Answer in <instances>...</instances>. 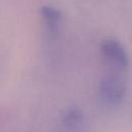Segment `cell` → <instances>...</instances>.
I'll return each mask as SVG.
<instances>
[{"label": "cell", "instance_id": "cell-1", "mask_svg": "<svg viewBox=\"0 0 132 132\" xmlns=\"http://www.w3.org/2000/svg\"><path fill=\"white\" fill-rule=\"evenodd\" d=\"M126 93V87L122 79L107 76L99 86V101L104 106H116L121 103Z\"/></svg>", "mask_w": 132, "mask_h": 132}, {"label": "cell", "instance_id": "cell-2", "mask_svg": "<svg viewBox=\"0 0 132 132\" xmlns=\"http://www.w3.org/2000/svg\"><path fill=\"white\" fill-rule=\"evenodd\" d=\"M101 53L106 62L113 67L126 68L129 64L125 48L116 39H105L101 44Z\"/></svg>", "mask_w": 132, "mask_h": 132}, {"label": "cell", "instance_id": "cell-4", "mask_svg": "<svg viewBox=\"0 0 132 132\" xmlns=\"http://www.w3.org/2000/svg\"><path fill=\"white\" fill-rule=\"evenodd\" d=\"M84 120V113L82 111L77 107L69 108L63 117V123L64 125L69 129H76L78 126L81 125Z\"/></svg>", "mask_w": 132, "mask_h": 132}, {"label": "cell", "instance_id": "cell-3", "mask_svg": "<svg viewBox=\"0 0 132 132\" xmlns=\"http://www.w3.org/2000/svg\"><path fill=\"white\" fill-rule=\"evenodd\" d=\"M41 14L45 23L47 34L52 37H56L60 30L61 13L56 8L51 6H43L41 8Z\"/></svg>", "mask_w": 132, "mask_h": 132}]
</instances>
